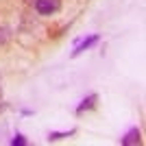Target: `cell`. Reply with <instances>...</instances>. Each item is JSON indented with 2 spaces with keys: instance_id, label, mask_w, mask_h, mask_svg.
Returning <instances> with one entry per match:
<instances>
[{
  "instance_id": "1",
  "label": "cell",
  "mask_w": 146,
  "mask_h": 146,
  "mask_svg": "<svg viewBox=\"0 0 146 146\" xmlns=\"http://www.w3.org/2000/svg\"><path fill=\"white\" fill-rule=\"evenodd\" d=\"M35 9L39 15H52L61 9V0H35Z\"/></svg>"
},
{
  "instance_id": "2",
  "label": "cell",
  "mask_w": 146,
  "mask_h": 146,
  "mask_svg": "<svg viewBox=\"0 0 146 146\" xmlns=\"http://www.w3.org/2000/svg\"><path fill=\"white\" fill-rule=\"evenodd\" d=\"M140 142L142 140H140V131H137V129H131V131L122 137V144L124 146H133V144H140Z\"/></svg>"
},
{
  "instance_id": "3",
  "label": "cell",
  "mask_w": 146,
  "mask_h": 146,
  "mask_svg": "<svg viewBox=\"0 0 146 146\" xmlns=\"http://www.w3.org/2000/svg\"><path fill=\"white\" fill-rule=\"evenodd\" d=\"M96 42H98V35H92V37H87V39H85L83 44H79V46H76V50L72 52V57H79L81 52H83V50H87L90 46H94Z\"/></svg>"
},
{
  "instance_id": "4",
  "label": "cell",
  "mask_w": 146,
  "mask_h": 146,
  "mask_svg": "<svg viewBox=\"0 0 146 146\" xmlns=\"http://www.w3.org/2000/svg\"><path fill=\"white\" fill-rule=\"evenodd\" d=\"M96 100H98V96L96 94H90V96L83 100V103L79 105V109H76V113H83V111H87V109H92L94 105H96Z\"/></svg>"
},
{
  "instance_id": "5",
  "label": "cell",
  "mask_w": 146,
  "mask_h": 146,
  "mask_svg": "<svg viewBox=\"0 0 146 146\" xmlns=\"http://www.w3.org/2000/svg\"><path fill=\"white\" fill-rule=\"evenodd\" d=\"M72 133H74V129H70L68 133H50V135H48V140H50V142H55V140H61V137H68V135H72Z\"/></svg>"
},
{
  "instance_id": "6",
  "label": "cell",
  "mask_w": 146,
  "mask_h": 146,
  "mask_svg": "<svg viewBox=\"0 0 146 146\" xmlns=\"http://www.w3.org/2000/svg\"><path fill=\"white\" fill-rule=\"evenodd\" d=\"M11 144H13V146H24V144H26L24 135H15V137L11 140Z\"/></svg>"
},
{
  "instance_id": "7",
  "label": "cell",
  "mask_w": 146,
  "mask_h": 146,
  "mask_svg": "<svg viewBox=\"0 0 146 146\" xmlns=\"http://www.w3.org/2000/svg\"><path fill=\"white\" fill-rule=\"evenodd\" d=\"M5 42H7V31L0 29V44H5Z\"/></svg>"
},
{
  "instance_id": "8",
  "label": "cell",
  "mask_w": 146,
  "mask_h": 146,
  "mask_svg": "<svg viewBox=\"0 0 146 146\" xmlns=\"http://www.w3.org/2000/svg\"><path fill=\"white\" fill-rule=\"evenodd\" d=\"M2 109H5V105H2V103H0V111H2Z\"/></svg>"
},
{
  "instance_id": "9",
  "label": "cell",
  "mask_w": 146,
  "mask_h": 146,
  "mask_svg": "<svg viewBox=\"0 0 146 146\" xmlns=\"http://www.w3.org/2000/svg\"><path fill=\"white\" fill-rule=\"evenodd\" d=\"M0 96H2V90H0Z\"/></svg>"
}]
</instances>
